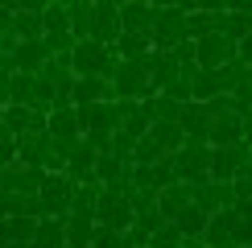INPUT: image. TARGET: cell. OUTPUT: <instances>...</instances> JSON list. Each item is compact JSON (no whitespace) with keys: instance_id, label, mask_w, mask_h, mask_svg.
I'll return each instance as SVG.
<instances>
[{"instance_id":"obj_1","label":"cell","mask_w":252,"mask_h":248,"mask_svg":"<svg viewBox=\"0 0 252 248\" xmlns=\"http://www.w3.org/2000/svg\"><path fill=\"white\" fill-rule=\"evenodd\" d=\"M116 50L112 46H99V41H75V50H70V70H75V79H103L112 83L116 75Z\"/></svg>"},{"instance_id":"obj_2","label":"cell","mask_w":252,"mask_h":248,"mask_svg":"<svg viewBox=\"0 0 252 248\" xmlns=\"http://www.w3.org/2000/svg\"><path fill=\"white\" fill-rule=\"evenodd\" d=\"M112 95L116 99H149L153 87H149V58H120L116 62V75H112Z\"/></svg>"},{"instance_id":"obj_3","label":"cell","mask_w":252,"mask_h":248,"mask_svg":"<svg viewBox=\"0 0 252 248\" xmlns=\"http://www.w3.org/2000/svg\"><path fill=\"white\" fill-rule=\"evenodd\" d=\"M157 17H153V29H149V41L153 50H178L182 41H190V33H186V17L178 4H153Z\"/></svg>"},{"instance_id":"obj_4","label":"cell","mask_w":252,"mask_h":248,"mask_svg":"<svg viewBox=\"0 0 252 248\" xmlns=\"http://www.w3.org/2000/svg\"><path fill=\"white\" fill-rule=\"evenodd\" d=\"M174 174L186 186H203L211 182V145H182L174 153Z\"/></svg>"},{"instance_id":"obj_5","label":"cell","mask_w":252,"mask_h":248,"mask_svg":"<svg viewBox=\"0 0 252 248\" xmlns=\"http://www.w3.org/2000/svg\"><path fill=\"white\" fill-rule=\"evenodd\" d=\"M75 186H79V182H70L66 174H46V178H41V190H37L41 215L66 219V215H70V199H75Z\"/></svg>"},{"instance_id":"obj_6","label":"cell","mask_w":252,"mask_h":248,"mask_svg":"<svg viewBox=\"0 0 252 248\" xmlns=\"http://www.w3.org/2000/svg\"><path fill=\"white\" fill-rule=\"evenodd\" d=\"M132 207H128V194H120L116 186H103V199L95 207V223L99 227H108V232H124L128 236V227H132Z\"/></svg>"},{"instance_id":"obj_7","label":"cell","mask_w":252,"mask_h":248,"mask_svg":"<svg viewBox=\"0 0 252 248\" xmlns=\"http://www.w3.org/2000/svg\"><path fill=\"white\" fill-rule=\"evenodd\" d=\"M248 153H252L248 141L211 149V182H232V178H240V174L248 170Z\"/></svg>"},{"instance_id":"obj_8","label":"cell","mask_w":252,"mask_h":248,"mask_svg":"<svg viewBox=\"0 0 252 248\" xmlns=\"http://www.w3.org/2000/svg\"><path fill=\"white\" fill-rule=\"evenodd\" d=\"M46 62H50L46 41H17V46L4 54V62H0V66H4L8 75H37Z\"/></svg>"},{"instance_id":"obj_9","label":"cell","mask_w":252,"mask_h":248,"mask_svg":"<svg viewBox=\"0 0 252 248\" xmlns=\"http://www.w3.org/2000/svg\"><path fill=\"white\" fill-rule=\"evenodd\" d=\"M194 62L198 70H223L227 62H236V46L223 33H207L194 41Z\"/></svg>"},{"instance_id":"obj_10","label":"cell","mask_w":252,"mask_h":248,"mask_svg":"<svg viewBox=\"0 0 252 248\" xmlns=\"http://www.w3.org/2000/svg\"><path fill=\"white\" fill-rule=\"evenodd\" d=\"M91 41H99V46H116L120 41V4H112V0L91 4Z\"/></svg>"},{"instance_id":"obj_11","label":"cell","mask_w":252,"mask_h":248,"mask_svg":"<svg viewBox=\"0 0 252 248\" xmlns=\"http://www.w3.org/2000/svg\"><path fill=\"white\" fill-rule=\"evenodd\" d=\"M46 137L54 141L62 153H70V145H75V141H83L79 112H75V108H58V112H50V120H46Z\"/></svg>"},{"instance_id":"obj_12","label":"cell","mask_w":252,"mask_h":248,"mask_svg":"<svg viewBox=\"0 0 252 248\" xmlns=\"http://www.w3.org/2000/svg\"><path fill=\"white\" fill-rule=\"evenodd\" d=\"M211 112H207V103H186L182 116H178V128H182L186 145H211Z\"/></svg>"},{"instance_id":"obj_13","label":"cell","mask_w":252,"mask_h":248,"mask_svg":"<svg viewBox=\"0 0 252 248\" xmlns=\"http://www.w3.org/2000/svg\"><path fill=\"white\" fill-rule=\"evenodd\" d=\"M190 203H194V207H198L203 215L227 211V207H236L232 182H203V186H190Z\"/></svg>"},{"instance_id":"obj_14","label":"cell","mask_w":252,"mask_h":248,"mask_svg":"<svg viewBox=\"0 0 252 248\" xmlns=\"http://www.w3.org/2000/svg\"><path fill=\"white\" fill-rule=\"evenodd\" d=\"M50 153H54V141H50L46 132H41V137H17V165H25V170L46 174Z\"/></svg>"},{"instance_id":"obj_15","label":"cell","mask_w":252,"mask_h":248,"mask_svg":"<svg viewBox=\"0 0 252 248\" xmlns=\"http://www.w3.org/2000/svg\"><path fill=\"white\" fill-rule=\"evenodd\" d=\"M236 227H240V211H236V207H227V211H215V215H211V223H207V232H203V244H207V248H232Z\"/></svg>"},{"instance_id":"obj_16","label":"cell","mask_w":252,"mask_h":248,"mask_svg":"<svg viewBox=\"0 0 252 248\" xmlns=\"http://www.w3.org/2000/svg\"><path fill=\"white\" fill-rule=\"evenodd\" d=\"M41 170H25V165H4L0 170V190L4 194H37L41 190Z\"/></svg>"},{"instance_id":"obj_17","label":"cell","mask_w":252,"mask_h":248,"mask_svg":"<svg viewBox=\"0 0 252 248\" xmlns=\"http://www.w3.org/2000/svg\"><path fill=\"white\" fill-rule=\"evenodd\" d=\"M174 79H182L178 58L170 54V50H153V54H149V87H153V95H157V91H165Z\"/></svg>"},{"instance_id":"obj_18","label":"cell","mask_w":252,"mask_h":248,"mask_svg":"<svg viewBox=\"0 0 252 248\" xmlns=\"http://www.w3.org/2000/svg\"><path fill=\"white\" fill-rule=\"evenodd\" d=\"M95 145L91 141H75L70 145V153H66V178L70 182H87L91 174H95Z\"/></svg>"},{"instance_id":"obj_19","label":"cell","mask_w":252,"mask_h":248,"mask_svg":"<svg viewBox=\"0 0 252 248\" xmlns=\"http://www.w3.org/2000/svg\"><path fill=\"white\" fill-rule=\"evenodd\" d=\"M186 207H190V186L186 182H170L165 190H157V211H161L165 223H174Z\"/></svg>"},{"instance_id":"obj_20","label":"cell","mask_w":252,"mask_h":248,"mask_svg":"<svg viewBox=\"0 0 252 248\" xmlns=\"http://www.w3.org/2000/svg\"><path fill=\"white\" fill-rule=\"evenodd\" d=\"M116 99L112 95V83L103 79H75V91H70V103L75 108H95V103H108Z\"/></svg>"},{"instance_id":"obj_21","label":"cell","mask_w":252,"mask_h":248,"mask_svg":"<svg viewBox=\"0 0 252 248\" xmlns=\"http://www.w3.org/2000/svg\"><path fill=\"white\" fill-rule=\"evenodd\" d=\"M153 17H157V8L153 4H120V33H145L149 37V29H153Z\"/></svg>"},{"instance_id":"obj_22","label":"cell","mask_w":252,"mask_h":248,"mask_svg":"<svg viewBox=\"0 0 252 248\" xmlns=\"http://www.w3.org/2000/svg\"><path fill=\"white\" fill-rule=\"evenodd\" d=\"M190 87H194V103H211V99H219V95H227L223 70H194Z\"/></svg>"},{"instance_id":"obj_23","label":"cell","mask_w":252,"mask_h":248,"mask_svg":"<svg viewBox=\"0 0 252 248\" xmlns=\"http://www.w3.org/2000/svg\"><path fill=\"white\" fill-rule=\"evenodd\" d=\"M99 199H103V182L95 178V174H91L87 182H79V186H75V199H70V215H91V219H95Z\"/></svg>"},{"instance_id":"obj_24","label":"cell","mask_w":252,"mask_h":248,"mask_svg":"<svg viewBox=\"0 0 252 248\" xmlns=\"http://www.w3.org/2000/svg\"><path fill=\"white\" fill-rule=\"evenodd\" d=\"M244 141V120L236 112H223V116L211 120V149H223V145H236Z\"/></svg>"},{"instance_id":"obj_25","label":"cell","mask_w":252,"mask_h":248,"mask_svg":"<svg viewBox=\"0 0 252 248\" xmlns=\"http://www.w3.org/2000/svg\"><path fill=\"white\" fill-rule=\"evenodd\" d=\"M41 13H46V8H17V13H13V37L17 41H41V37H46Z\"/></svg>"},{"instance_id":"obj_26","label":"cell","mask_w":252,"mask_h":248,"mask_svg":"<svg viewBox=\"0 0 252 248\" xmlns=\"http://www.w3.org/2000/svg\"><path fill=\"white\" fill-rule=\"evenodd\" d=\"M182 108H186V103H174L170 95H149V99H141V112H145V120H149V124H157V120L178 124Z\"/></svg>"},{"instance_id":"obj_27","label":"cell","mask_w":252,"mask_h":248,"mask_svg":"<svg viewBox=\"0 0 252 248\" xmlns=\"http://www.w3.org/2000/svg\"><path fill=\"white\" fill-rule=\"evenodd\" d=\"M132 174V161H120L116 153H99L95 157V178L103 182V186H116V182H124Z\"/></svg>"},{"instance_id":"obj_28","label":"cell","mask_w":252,"mask_h":248,"mask_svg":"<svg viewBox=\"0 0 252 248\" xmlns=\"http://www.w3.org/2000/svg\"><path fill=\"white\" fill-rule=\"evenodd\" d=\"M62 244H66V219L41 215V219H37V236H33V248H62Z\"/></svg>"},{"instance_id":"obj_29","label":"cell","mask_w":252,"mask_h":248,"mask_svg":"<svg viewBox=\"0 0 252 248\" xmlns=\"http://www.w3.org/2000/svg\"><path fill=\"white\" fill-rule=\"evenodd\" d=\"M95 240V219L91 215H66V248H91Z\"/></svg>"},{"instance_id":"obj_30","label":"cell","mask_w":252,"mask_h":248,"mask_svg":"<svg viewBox=\"0 0 252 248\" xmlns=\"http://www.w3.org/2000/svg\"><path fill=\"white\" fill-rule=\"evenodd\" d=\"M207 223H211V215H203L194 203H190V207H186V211L174 219V227H178V236H182V240H203Z\"/></svg>"},{"instance_id":"obj_31","label":"cell","mask_w":252,"mask_h":248,"mask_svg":"<svg viewBox=\"0 0 252 248\" xmlns=\"http://www.w3.org/2000/svg\"><path fill=\"white\" fill-rule=\"evenodd\" d=\"M149 137H153L157 145H161V149L170 153V157H174V153H178V149L186 145L182 128H178V124H170V120H157V124H149Z\"/></svg>"},{"instance_id":"obj_32","label":"cell","mask_w":252,"mask_h":248,"mask_svg":"<svg viewBox=\"0 0 252 248\" xmlns=\"http://www.w3.org/2000/svg\"><path fill=\"white\" fill-rule=\"evenodd\" d=\"M66 17H70V37L87 41L91 37V0H75V4H66Z\"/></svg>"},{"instance_id":"obj_33","label":"cell","mask_w":252,"mask_h":248,"mask_svg":"<svg viewBox=\"0 0 252 248\" xmlns=\"http://www.w3.org/2000/svg\"><path fill=\"white\" fill-rule=\"evenodd\" d=\"M33 83H37V75H13L8 79V108H33Z\"/></svg>"},{"instance_id":"obj_34","label":"cell","mask_w":252,"mask_h":248,"mask_svg":"<svg viewBox=\"0 0 252 248\" xmlns=\"http://www.w3.org/2000/svg\"><path fill=\"white\" fill-rule=\"evenodd\" d=\"M112 50H116V58H149L153 54V41L145 33H120V41Z\"/></svg>"},{"instance_id":"obj_35","label":"cell","mask_w":252,"mask_h":248,"mask_svg":"<svg viewBox=\"0 0 252 248\" xmlns=\"http://www.w3.org/2000/svg\"><path fill=\"white\" fill-rule=\"evenodd\" d=\"M41 29H46V33H70L66 4H46V13H41Z\"/></svg>"},{"instance_id":"obj_36","label":"cell","mask_w":252,"mask_h":248,"mask_svg":"<svg viewBox=\"0 0 252 248\" xmlns=\"http://www.w3.org/2000/svg\"><path fill=\"white\" fill-rule=\"evenodd\" d=\"M161 157H170V153H165V149H161V145H157L153 137H145V141L132 149V165H157Z\"/></svg>"},{"instance_id":"obj_37","label":"cell","mask_w":252,"mask_h":248,"mask_svg":"<svg viewBox=\"0 0 252 248\" xmlns=\"http://www.w3.org/2000/svg\"><path fill=\"white\" fill-rule=\"evenodd\" d=\"M37 236V219H8V240L13 244H33Z\"/></svg>"},{"instance_id":"obj_38","label":"cell","mask_w":252,"mask_h":248,"mask_svg":"<svg viewBox=\"0 0 252 248\" xmlns=\"http://www.w3.org/2000/svg\"><path fill=\"white\" fill-rule=\"evenodd\" d=\"M91 248H132V244H128L124 232H108V227L95 223V240H91Z\"/></svg>"},{"instance_id":"obj_39","label":"cell","mask_w":252,"mask_h":248,"mask_svg":"<svg viewBox=\"0 0 252 248\" xmlns=\"http://www.w3.org/2000/svg\"><path fill=\"white\" fill-rule=\"evenodd\" d=\"M149 248H182V236H178V227H174V223H165L161 232L149 240Z\"/></svg>"},{"instance_id":"obj_40","label":"cell","mask_w":252,"mask_h":248,"mask_svg":"<svg viewBox=\"0 0 252 248\" xmlns=\"http://www.w3.org/2000/svg\"><path fill=\"white\" fill-rule=\"evenodd\" d=\"M232 194H236V207L252 199V174H248V170L240 174V178H232Z\"/></svg>"},{"instance_id":"obj_41","label":"cell","mask_w":252,"mask_h":248,"mask_svg":"<svg viewBox=\"0 0 252 248\" xmlns=\"http://www.w3.org/2000/svg\"><path fill=\"white\" fill-rule=\"evenodd\" d=\"M13 13H17V0H0V37L13 33Z\"/></svg>"},{"instance_id":"obj_42","label":"cell","mask_w":252,"mask_h":248,"mask_svg":"<svg viewBox=\"0 0 252 248\" xmlns=\"http://www.w3.org/2000/svg\"><path fill=\"white\" fill-rule=\"evenodd\" d=\"M232 248H252V219H244V215H240V227L232 236Z\"/></svg>"},{"instance_id":"obj_43","label":"cell","mask_w":252,"mask_h":248,"mask_svg":"<svg viewBox=\"0 0 252 248\" xmlns=\"http://www.w3.org/2000/svg\"><path fill=\"white\" fill-rule=\"evenodd\" d=\"M236 58L244 62V66H252V33H248V37H244V41L236 46Z\"/></svg>"},{"instance_id":"obj_44","label":"cell","mask_w":252,"mask_h":248,"mask_svg":"<svg viewBox=\"0 0 252 248\" xmlns=\"http://www.w3.org/2000/svg\"><path fill=\"white\" fill-rule=\"evenodd\" d=\"M8 79H13V75L0 66V108H8Z\"/></svg>"},{"instance_id":"obj_45","label":"cell","mask_w":252,"mask_h":248,"mask_svg":"<svg viewBox=\"0 0 252 248\" xmlns=\"http://www.w3.org/2000/svg\"><path fill=\"white\" fill-rule=\"evenodd\" d=\"M4 244H13V240H8V219H0V248Z\"/></svg>"},{"instance_id":"obj_46","label":"cell","mask_w":252,"mask_h":248,"mask_svg":"<svg viewBox=\"0 0 252 248\" xmlns=\"http://www.w3.org/2000/svg\"><path fill=\"white\" fill-rule=\"evenodd\" d=\"M236 211H240V215H244V219H252V199H248V203H240V207H236Z\"/></svg>"},{"instance_id":"obj_47","label":"cell","mask_w":252,"mask_h":248,"mask_svg":"<svg viewBox=\"0 0 252 248\" xmlns=\"http://www.w3.org/2000/svg\"><path fill=\"white\" fill-rule=\"evenodd\" d=\"M182 248H207L203 240H182Z\"/></svg>"},{"instance_id":"obj_48","label":"cell","mask_w":252,"mask_h":248,"mask_svg":"<svg viewBox=\"0 0 252 248\" xmlns=\"http://www.w3.org/2000/svg\"><path fill=\"white\" fill-rule=\"evenodd\" d=\"M4 248H33V244H4Z\"/></svg>"},{"instance_id":"obj_49","label":"cell","mask_w":252,"mask_h":248,"mask_svg":"<svg viewBox=\"0 0 252 248\" xmlns=\"http://www.w3.org/2000/svg\"><path fill=\"white\" fill-rule=\"evenodd\" d=\"M248 174H252V153H248Z\"/></svg>"},{"instance_id":"obj_50","label":"cell","mask_w":252,"mask_h":248,"mask_svg":"<svg viewBox=\"0 0 252 248\" xmlns=\"http://www.w3.org/2000/svg\"><path fill=\"white\" fill-rule=\"evenodd\" d=\"M0 112H4V108H0Z\"/></svg>"},{"instance_id":"obj_51","label":"cell","mask_w":252,"mask_h":248,"mask_svg":"<svg viewBox=\"0 0 252 248\" xmlns=\"http://www.w3.org/2000/svg\"><path fill=\"white\" fill-rule=\"evenodd\" d=\"M62 248H66V244H62Z\"/></svg>"}]
</instances>
